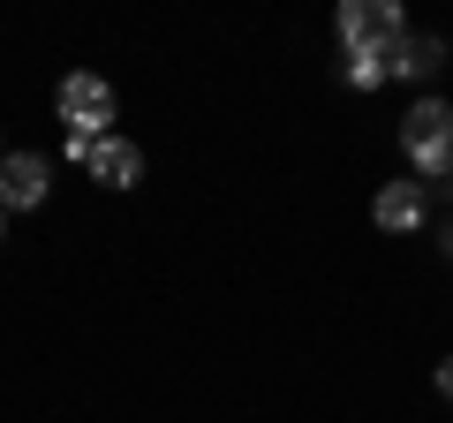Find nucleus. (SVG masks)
Listing matches in <instances>:
<instances>
[{
    "mask_svg": "<svg viewBox=\"0 0 453 423\" xmlns=\"http://www.w3.org/2000/svg\"><path fill=\"white\" fill-rule=\"evenodd\" d=\"M446 174H453V159H446Z\"/></svg>",
    "mask_w": 453,
    "mask_h": 423,
    "instance_id": "11",
    "label": "nucleus"
},
{
    "mask_svg": "<svg viewBox=\"0 0 453 423\" xmlns=\"http://www.w3.org/2000/svg\"><path fill=\"white\" fill-rule=\"evenodd\" d=\"M53 189V159L46 151H0V212H31Z\"/></svg>",
    "mask_w": 453,
    "mask_h": 423,
    "instance_id": "3",
    "label": "nucleus"
},
{
    "mask_svg": "<svg viewBox=\"0 0 453 423\" xmlns=\"http://www.w3.org/2000/svg\"><path fill=\"white\" fill-rule=\"evenodd\" d=\"M91 181H106V189H136V181H144V151L121 144V136H98V151H91Z\"/></svg>",
    "mask_w": 453,
    "mask_h": 423,
    "instance_id": "5",
    "label": "nucleus"
},
{
    "mask_svg": "<svg viewBox=\"0 0 453 423\" xmlns=\"http://www.w3.org/2000/svg\"><path fill=\"white\" fill-rule=\"evenodd\" d=\"M446 258H453V227H446Z\"/></svg>",
    "mask_w": 453,
    "mask_h": 423,
    "instance_id": "10",
    "label": "nucleus"
},
{
    "mask_svg": "<svg viewBox=\"0 0 453 423\" xmlns=\"http://www.w3.org/2000/svg\"><path fill=\"white\" fill-rule=\"evenodd\" d=\"M438 401H453V356L438 363Z\"/></svg>",
    "mask_w": 453,
    "mask_h": 423,
    "instance_id": "9",
    "label": "nucleus"
},
{
    "mask_svg": "<svg viewBox=\"0 0 453 423\" xmlns=\"http://www.w3.org/2000/svg\"><path fill=\"white\" fill-rule=\"evenodd\" d=\"M401 151L416 159V174H446V159H453V106H446V98H423V106H408V121H401Z\"/></svg>",
    "mask_w": 453,
    "mask_h": 423,
    "instance_id": "2",
    "label": "nucleus"
},
{
    "mask_svg": "<svg viewBox=\"0 0 453 423\" xmlns=\"http://www.w3.org/2000/svg\"><path fill=\"white\" fill-rule=\"evenodd\" d=\"M0 219H8V212H0Z\"/></svg>",
    "mask_w": 453,
    "mask_h": 423,
    "instance_id": "12",
    "label": "nucleus"
},
{
    "mask_svg": "<svg viewBox=\"0 0 453 423\" xmlns=\"http://www.w3.org/2000/svg\"><path fill=\"white\" fill-rule=\"evenodd\" d=\"M61 121H68L76 136H106V121H113L106 76H68V83H61Z\"/></svg>",
    "mask_w": 453,
    "mask_h": 423,
    "instance_id": "4",
    "label": "nucleus"
},
{
    "mask_svg": "<svg viewBox=\"0 0 453 423\" xmlns=\"http://www.w3.org/2000/svg\"><path fill=\"white\" fill-rule=\"evenodd\" d=\"M401 38H408V23H401L393 0H348L340 8V46H348V61H393Z\"/></svg>",
    "mask_w": 453,
    "mask_h": 423,
    "instance_id": "1",
    "label": "nucleus"
},
{
    "mask_svg": "<svg viewBox=\"0 0 453 423\" xmlns=\"http://www.w3.org/2000/svg\"><path fill=\"white\" fill-rule=\"evenodd\" d=\"M446 68V46L438 38H401L393 46V76H438Z\"/></svg>",
    "mask_w": 453,
    "mask_h": 423,
    "instance_id": "7",
    "label": "nucleus"
},
{
    "mask_svg": "<svg viewBox=\"0 0 453 423\" xmlns=\"http://www.w3.org/2000/svg\"><path fill=\"white\" fill-rule=\"evenodd\" d=\"M371 219H378L386 235L423 227V181H386V189H378V204H371Z\"/></svg>",
    "mask_w": 453,
    "mask_h": 423,
    "instance_id": "6",
    "label": "nucleus"
},
{
    "mask_svg": "<svg viewBox=\"0 0 453 423\" xmlns=\"http://www.w3.org/2000/svg\"><path fill=\"white\" fill-rule=\"evenodd\" d=\"M393 76V61H348V83H356V91H371V83H386Z\"/></svg>",
    "mask_w": 453,
    "mask_h": 423,
    "instance_id": "8",
    "label": "nucleus"
}]
</instances>
